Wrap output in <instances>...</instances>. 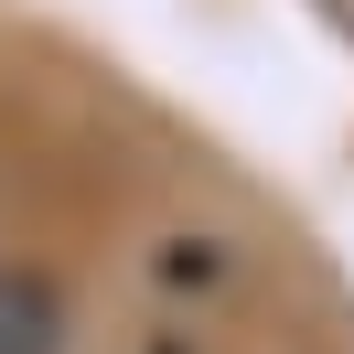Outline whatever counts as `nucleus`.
<instances>
[{
	"label": "nucleus",
	"mask_w": 354,
	"mask_h": 354,
	"mask_svg": "<svg viewBox=\"0 0 354 354\" xmlns=\"http://www.w3.org/2000/svg\"><path fill=\"white\" fill-rule=\"evenodd\" d=\"M0 354H65V301L44 268H0Z\"/></svg>",
	"instance_id": "obj_1"
}]
</instances>
